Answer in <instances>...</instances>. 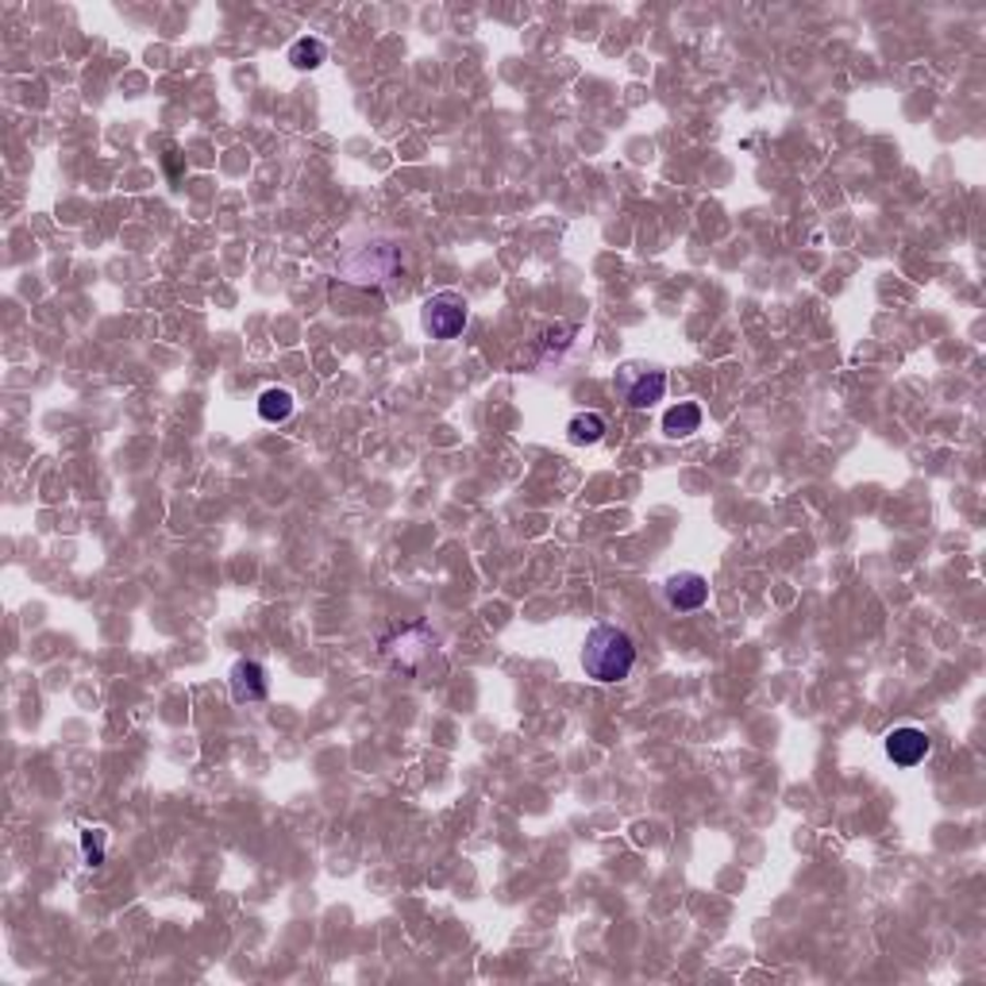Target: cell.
Segmentation results:
<instances>
[{
    "mask_svg": "<svg viewBox=\"0 0 986 986\" xmlns=\"http://www.w3.org/2000/svg\"><path fill=\"white\" fill-rule=\"evenodd\" d=\"M698 428H701V409L694 401H678V405H671L663 413V432L671 439H686Z\"/></svg>",
    "mask_w": 986,
    "mask_h": 986,
    "instance_id": "9",
    "label": "cell"
},
{
    "mask_svg": "<svg viewBox=\"0 0 986 986\" xmlns=\"http://www.w3.org/2000/svg\"><path fill=\"white\" fill-rule=\"evenodd\" d=\"M324 59H328V47H324L316 35H304V39H297L294 47H289V62H294L297 70H316Z\"/></svg>",
    "mask_w": 986,
    "mask_h": 986,
    "instance_id": "12",
    "label": "cell"
},
{
    "mask_svg": "<svg viewBox=\"0 0 986 986\" xmlns=\"http://www.w3.org/2000/svg\"><path fill=\"white\" fill-rule=\"evenodd\" d=\"M378 648H382V656H386L389 666L405 671V675H416V671H421V666L436 656L439 636L432 633V624H424V621L397 624V628H389V633L382 636Z\"/></svg>",
    "mask_w": 986,
    "mask_h": 986,
    "instance_id": "2",
    "label": "cell"
},
{
    "mask_svg": "<svg viewBox=\"0 0 986 986\" xmlns=\"http://www.w3.org/2000/svg\"><path fill=\"white\" fill-rule=\"evenodd\" d=\"M928 751H933V740L925 736V728L902 725L886 736V756H890V763H898V767H918Z\"/></svg>",
    "mask_w": 986,
    "mask_h": 986,
    "instance_id": "7",
    "label": "cell"
},
{
    "mask_svg": "<svg viewBox=\"0 0 986 986\" xmlns=\"http://www.w3.org/2000/svg\"><path fill=\"white\" fill-rule=\"evenodd\" d=\"M228 686H232V698H236L239 706H254V701L266 698V671H262V663H254V659H236V666H232V675H228Z\"/></svg>",
    "mask_w": 986,
    "mask_h": 986,
    "instance_id": "8",
    "label": "cell"
},
{
    "mask_svg": "<svg viewBox=\"0 0 986 986\" xmlns=\"http://www.w3.org/2000/svg\"><path fill=\"white\" fill-rule=\"evenodd\" d=\"M633 666H636L633 636L624 633L621 624H609V621L594 624L590 633H586V644H582V671H586V678H594L601 686H613L633 675Z\"/></svg>",
    "mask_w": 986,
    "mask_h": 986,
    "instance_id": "1",
    "label": "cell"
},
{
    "mask_svg": "<svg viewBox=\"0 0 986 986\" xmlns=\"http://www.w3.org/2000/svg\"><path fill=\"white\" fill-rule=\"evenodd\" d=\"M566 436H571V444H578V447L598 444V439L606 436V416H601V413H578V416H571V424H566Z\"/></svg>",
    "mask_w": 986,
    "mask_h": 986,
    "instance_id": "11",
    "label": "cell"
},
{
    "mask_svg": "<svg viewBox=\"0 0 986 986\" xmlns=\"http://www.w3.org/2000/svg\"><path fill=\"white\" fill-rule=\"evenodd\" d=\"M259 416L266 424H282L294 416V394L289 389H266V394L259 397Z\"/></svg>",
    "mask_w": 986,
    "mask_h": 986,
    "instance_id": "10",
    "label": "cell"
},
{
    "mask_svg": "<svg viewBox=\"0 0 986 986\" xmlns=\"http://www.w3.org/2000/svg\"><path fill=\"white\" fill-rule=\"evenodd\" d=\"M663 601L675 609V613H698V609L709 601V582L701 578L698 571H678L666 578Z\"/></svg>",
    "mask_w": 986,
    "mask_h": 986,
    "instance_id": "6",
    "label": "cell"
},
{
    "mask_svg": "<svg viewBox=\"0 0 986 986\" xmlns=\"http://www.w3.org/2000/svg\"><path fill=\"white\" fill-rule=\"evenodd\" d=\"M466 321H471V309L459 294H436L421 309V324L432 339H455L466 328Z\"/></svg>",
    "mask_w": 986,
    "mask_h": 986,
    "instance_id": "5",
    "label": "cell"
},
{
    "mask_svg": "<svg viewBox=\"0 0 986 986\" xmlns=\"http://www.w3.org/2000/svg\"><path fill=\"white\" fill-rule=\"evenodd\" d=\"M613 389L628 409H651L656 401H663L666 374L648 363H624L613 378Z\"/></svg>",
    "mask_w": 986,
    "mask_h": 986,
    "instance_id": "4",
    "label": "cell"
},
{
    "mask_svg": "<svg viewBox=\"0 0 986 986\" xmlns=\"http://www.w3.org/2000/svg\"><path fill=\"white\" fill-rule=\"evenodd\" d=\"M104 848H109V833L104 828H82V860L89 868H101Z\"/></svg>",
    "mask_w": 986,
    "mask_h": 986,
    "instance_id": "13",
    "label": "cell"
},
{
    "mask_svg": "<svg viewBox=\"0 0 986 986\" xmlns=\"http://www.w3.org/2000/svg\"><path fill=\"white\" fill-rule=\"evenodd\" d=\"M401 266V254L394 244L386 239H374V244L351 247V251L339 259V274H344L351 286H386L389 278Z\"/></svg>",
    "mask_w": 986,
    "mask_h": 986,
    "instance_id": "3",
    "label": "cell"
}]
</instances>
